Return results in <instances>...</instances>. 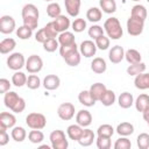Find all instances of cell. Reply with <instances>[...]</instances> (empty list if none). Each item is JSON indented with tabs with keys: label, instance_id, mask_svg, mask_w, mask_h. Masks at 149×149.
<instances>
[{
	"label": "cell",
	"instance_id": "obj_1",
	"mask_svg": "<svg viewBox=\"0 0 149 149\" xmlns=\"http://www.w3.org/2000/svg\"><path fill=\"white\" fill-rule=\"evenodd\" d=\"M22 21H23V24L31 28L33 30L37 28L38 26V16H40V13H38V9L35 5L33 3H27L22 7Z\"/></svg>",
	"mask_w": 149,
	"mask_h": 149
},
{
	"label": "cell",
	"instance_id": "obj_2",
	"mask_svg": "<svg viewBox=\"0 0 149 149\" xmlns=\"http://www.w3.org/2000/svg\"><path fill=\"white\" fill-rule=\"evenodd\" d=\"M104 30L106 31L107 36L112 40H119L122 37L123 30L121 27V23L118 17H109L104 23Z\"/></svg>",
	"mask_w": 149,
	"mask_h": 149
},
{
	"label": "cell",
	"instance_id": "obj_3",
	"mask_svg": "<svg viewBox=\"0 0 149 149\" xmlns=\"http://www.w3.org/2000/svg\"><path fill=\"white\" fill-rule=\"evenodd\" d=\"M49 140H50L52 149H66L69 147V142L66 140L65 133L61 129H56L51 132Z\"/></svg>",
	"mask_w": 149,
	"mask_h": 149
},
{
	"label": "cell",
	"instance_id": "obj_4",
	"mask_svg": "<svg viewBox=\"0 0 149 149\" xmlns=\"http://www.w3.org/2000/svg\"><path fill=\"white\" fill-rule=\"evenodd\" d=\"M26 123L31 129H43L47 125V118L42 113H29L26 116Z\"/></svg>",
	"mask_w": 149,
	"mask_h": 149
},
{
	"label": "cell",
	"instance_id": "obj_5",
	"mask_svg": "<svg viewBox=\"0 0 149 149\" xmlns=\"http://www.w3.org/2000/svg\"><path fill=\"white\" fill-rule=\"evenodd\" d=\"M144 28V20L135 17V16H129L127 20V31L132 36H139L142 34Z\"/></svg>",
	"mask_w": 149,
	"mask_h": 149
},
{
	"label": "cell",
	"instance_id": "obj_6",
	"mask_svg": "<svg viewBox=\"0 0 149 149\" xmlns=\"http://www.w3.org/2000/svg\"><path fill=\"white\" fill-rule=\"evenodd\" d=\"M7 66L10 70L19 71L23 66H26V59L21 52H13L7 58Z\"/></svg>",
	"mask_w": 149,
	"mask_h": 149
},
{
	"label": "cell",
	"instance_id": "obj_7",
	"mask_svg": "<svg viewBox=\"0 0 149 149\" xmlns=\"http://www.w3.org/2000/svg\"><path fill=\"white\" fill-rule=\"evenodd\" d=\"M43 68V61L37 55H31L26 61V70L29 73H37Z\"/></svg>",
	"mask_w": 149,
	"mask_h": 149
},
{
	"label": "cell",
	"instance_id": "obj_8",
	"mask_svg": "<svg viewBox=\"0 0 149 149\" xmlns=\"http://www.w3.org/2000/svg\"><path fill=\"white\" fill-rule=\"evenodd\" d=\"M74 112H76L74 106H73L71 102H63V104H61V105L58 106V108H57V114H58V116H59L62 120H64V121L71 120V119L74 116Z\"/></svg>",
	"mask_w": 149,
	"mask_h": 149
},
{
	"label": "cell",
	"instance_id": "obj_9",
	"mask_svg": "<svg viewBox=\"0 0 149 149\" xmlns=\"http://www.w3.org/2000/svg\"><path fill=\"white\" fill-rule=\"evenodd\" d=\"M97 44L95 42L91 41V40H86V41H83L79 45V51L80 54L86 57V58H90V57H93L97 52Z\"/></svg>",
	"mask_w": 149,
	"mask_h": 149
},
{
	"label": "cell",
	"instance_id": "obj_10",
	"mask_svg": "<svg viewBox=\"0 0 149 149\" xmlns=\"http://www.w3.org/2000/svg\"><path fill=\"white\" fill-rule=\"evenodd\" d=\"M15 20L10 15H2L0 17V31L2 34H10L15 30Z\"/></svg>",
	"mask_w": 149,
	"mask_h": 149
},
{
	"label": "cell",
	"instance_id": "obj_11",
	"mask_svg": "<svg viewBox=\"0 0 149 149\" xmlns=\"http://www.w3.org/2000/svg\"><path fill=\"white\" fill-rule=\"evenodd\" d=\"M108 58L113 64H119L125 58V49L121 45H114L108 52Z\"/></svg>",
	"mask_w": 149,
	"mask_h": 149
},
{
	"label": "cell",
	"instance_id": "obj_12",
	"mask_svg": "<svg viewBox=\"0 0 149 149\" xmlns=\"http://www.w3.org/2000/svg\"><path fill=\"white\" fill-rule=\"evenodd\" d=\"M43 87L48 91H54V90H57L61 85V79L56 74H48L44 77L43 79Z\"/></svg>",
	"mask_w": 149,
	"mask_h": 149
},
{
	"label": "cell",
	"instance_id": "obj_13",
	"mask_svg": "<svg viewBox=\"0 0 149 149\" xmlns=\"http://www.w3.org/2000/svg\"><path fill=\"white\" fill-rule=\"evenodd\" d=\"M76 121L81 127H88L92 123V114L87 109H80L76 114Z\"/></svg>",
	"mask_w": 149,
	"mask_h": 149
},
{
	"label": "cell",
	"instance_id": "obj_14",
	"mask_svg": "<svg viewBox=\"0 0 149 149\" xmlns=\"http://www.w3.org/2000/svg\"><path fill=\"white\" fill-rule=\"evenodd\" d=\"M64 5H65V9L68 12V14L72 17L78 16L79 10H80V0H64Z\"/></svg>",
	"mask_w": 149,
	"mask_h": 149
},
{
	"label": "cell",
	"instance_id": "obj_15",
	"mask_svg": "<svg viewBox=\"0 0 149 149\" xmlns=\"http://www.w3.org/2000/svg\"><path fill=\"white\" fill-rule=\"evenodd\" d=\"M15 123H16V118L14 116V114L8 112H2L0 114V127L8 129V128H13Z\"/></svg>",
	"mask_w": 149,
	"mask_h": 149
},
{
	"label": "cell",
	"instance_id": "obj_16",
	"mask_svg": "<svg viewBox=\"0 0 149 149\" xmlns=\"http://www.w3.org/2000/svg\"><path fill=\"white\" fill-rule=\"evenodd\" d=\"M54 24H55V27H56L58 33H63V31H66L70 28L71 22H70V19L68 16L61 14L59 16H57L54 20Z\"/></svg>",
	"mask_w": 149,
	"mask_h": 149
},
{
	"label": "cell",
	"instance_id": "obj_17",
	"mask_svg": "<svg viewBox=\"0 0 149 149\" xmlns=\"http://www.w3.org/2000/svg\"><path fill=\"white\" fill-rule=\"evenodd\" d=\"M94 140H95V135H94L93 130H91L88 128H85L83 134H81V136H80V139L78 140V143L81 147H90L93 143Z\"/></svg>",
	"mask_w": 149,
	"mask_h": 149
},
{
	"label": "cell",
	"instance_id": "obj_18",
	"mask_svg": "<svg viewBox=\"0 0 149 149\" xmlns=\"http://www.w3.org/2000/svg\"><path fill=\"white\" fill-rule=\"evenodd\" d=\"M83 132H84V127H81V126L78 125V123H76V125H70V126L68 127V129H66V134H68L69 139H70V140H73V141H77V142H78V140L80 139Z\"/></svg>",
	"mask_w": 149,
	"mask_h": 149
},
{
	"label": "cell",
	"instance_id": "obj_19",
	"mask_svg": "<svg viewBox=\"0 0 149 149\" xmlns=\"http://www.w3.org/2000/svg\"><path fill=\"white\" fill-rule=\"evenodd\" d=\"M134 85L139 90H148L149 88V73H140L135 76Z\"/></svg>",
	"mask_w": 149,
	"mask_h": 149
},
{
	"label": "cell",
	"instance_id": "obj_20",
	"mask_svg": "<svg viewBox=\"0 0 149 149\" xmlns=\"http://www.w3.org/2000/svg\"><path fill=\"white\" fill-rule=\"evenodd\" d=\"M107 69V64H106V61L101 57H95L93 58V61L91 62V70L94 72V73H104Z\"/></svg>",
	"mask_w": 149,
	"mask_h": 149
},
{
	"label": "cell",
	"instance_id": "obj_21",
	"mask_svg": "<svg viewBox=\"0 0 149 149\" xmlns=\"http://www.w3.org/2000/svg\"><path fill=\"white\" fill-rule=\"evenodd\" d=\"M106 90H107V87L105 86V84H102V83H95V84L91 85V87H90L88 91H90V93L92 94V97L97 101H100V99H101L102 94L106 92Z\"/></svg>",
	"mask_w": 149,
	"mask_h": 149
},
{
	"label": "cell",
	"instance_id": "obj_22",
	"mask_svg": "<svg viewBox=\"0 0 149 149\" xmlns=\"http://www.w3.org/2000/svg\"><path fill=\"white\" fill-rule=\"evenodd\" d=\"M118 104L121 108H125V109L132 107V105L134 104L133 94L129 92H122L118 98Z\"/></svg>",
	"mask_w": 149,
	"mask_h": 149
},
{
	"label": "cell",
	"instance_id": "obj_23",
	"mask_svg": "<svg viewBox=\"0 0 149 149\" xmlns=\"http://www.w3.org/2000/svg\"><path fill=\"white\" fill-rule=\"evenodd\" d=\"M78 100H79V102L81 104V105H84V106H86V107H92V106H94V104H95V99L92 97V94L90 93V91H86V90H84V91H81L79 94H78Z\"/></svg>",
	"mask_w": 149,
	"mask_h": 149
},
{
	"label": "cell",
	"instance_id": "obj_24",
	"mask_svg": "<svg viewBox=\"0 0 149 149\" xmlns=\"http://www.w3.org/2000/svg\"><path fill=\"white\" fill-rule=\"evenodd\" d=\"M125 59L129 64H136V63L141 62L142 56H141L140 51H137L136 49H128L125 51Z\"/></svg>",
	"mask_w": 149,
	"mask_h": 149
},
{
	"label": "cell",
	"instance_id": "obj_25",
	"mask_svg": "<svg viewBox=\"0 0 149 149\" xmlns=\"http://www.w3.org/2000/svg\"><path fill=\"white\" fill-rule=\"evenodd\" d=\"M134 104H135V108L139 111V112H144L148 107H149V95L148 94H140L137 98H136V100L134 101Z\"/></svg>",
	"mask_w": 149,
	"mask_h": 149
},
{
	"label": "cell",
	"instance_id": "obj_26",
	"mask_svg": "<svg viewBox=\"0 0 149 149\" xmlns=\"http://www.w3.org/2000/svg\"><path fill=\"white\" fill-rule=\"evenodd\" d=\"M16 47V42L14 38H5L0 42V52L2 55L5 54H9L14 50V48Z\"/></svg>",
	"mask_w": 149,
	"mask_h": 149
},
{
	"label": "cell",
	"instance_id": "obj_27",
	"mask_svg": "<svg viewBox=\"0 0 149 149\" xmlns=\"http://www.w3.org/2000/svg\"><path fill=\"white\" fill-rule=\"evenodd\" d=\"M63 59L65 61V63L70 66H77L79 63H80V59H81V54L79 50H76V51H72L70 52L69 55H66L65 57H63Z\"/></svg>",
	"mask_w": 149,
	"mask_h": 149
},
{
	"label": "cell",
	"instance_id": "obj_28",
	"mask_svg": "<svg viewBox=\"0 0 149 149\" xmlns=\"http://www.w3.org/2000/svg\"><path fill=\"white\" fill-rule=\"evenodd\" d=\"M115 130L120 136H129L134 133V126L130 122H121L118 125Z\"/></svg>",
	"mask_w": 149,
	"mask_h": 149
},
{
	"label": "cell",
	"instance_id": "obj_29",
	"mask_svg": "<svg viewBox=\"0 0 149 149\" xmlns=\"http://www.w3.org/2000/svg\"><path fill=\"white\" fill-rule=\"evenodd\" d=\"M19 98H20V97H19L17 93L14 92V91H8V92H6L5 95H3V102H5V106H6L7 108L12 109L13 106L15 105V102L19 100Z\"/></svg>",
	"mask_w": 149,
	"mask_h": 149
},
{
	"label": "cell",
	"instance_id": "obj_30",
	"mask_svg": "<svg viewBox=\"0 0 149 149\" xmlns=\"http://www.w3.org/2000/svg\"><path fill=\"white\" fill-rule=\"evenodd\" d=\"M58 42H59V45H68V44H72V43H76V40H74V35L71 33V31H63V33H59L58 35Z\"/></svg>",
	"mask_w": 149,
	"mask_h": 149
},
{
	"label": "cell",
	"instance_id": "obj_31",
	"mask_svg": "<svg viewBox=\"0 0 149 149\" xmlns=\"http://www.w3.org/2000/svg\"><path fill=\"white\" fill-rule=\"evenodd\" d=\"M101 16H102L101 9L98 7H91L86 12V19L91 22H99L101 20Z\"/></svg>",
	"mask_w": 149,
	"mask_h": 149
},
{
	"label": "cell",
	"instance_id": "obj_32",
	"mask_svg": "<svg viewBox=\"0 0 149 149\" xmlns=\"http://www.w3.org/2000/svg\"><path fill=\"white\" fill-rule=\"evenodd\" d=\"M10 136L15 142H22L27 136V132L23 127H13L10 132Z\"/></svg>",
	"mask_w": 149,
	"mask_h": 149
},
{
	"label": "cell",
	"instance_id": "obj_33",
	"mask_svg": "<svg viewBox=\"0 0 149 149\" xmlns=\"http://www.w3.org/2000/svg\"><path fill=\"white\" fill-rule=\"evenodd\" d=\"M100 9L107 14H112L116 10V2L115 0H100L99 1Z\"/></svg>",
	"mask_w": 149,
	"mask_h": 149
},
{
	"label": "cell",
	"instance_id": "obj_34",
	"mask_svg": "<svg viewBox=\"0 0 149 149\" xmlns=\"http://www.w3.org/2000/svg\"><path fill=\"white\" fill-rule=\"evenodd\" d=\"M12 84L16 87H21L27 84V76L21 71H15V73L12 76Z\"/></svg>",
	"mask_w": 149,
	"mask_h": 149
},
{
	"label": "cell",
	"instance_id": "obj_35",
	"mask_svg": "<svg viewBox=\"0 0 149 149\" xmlns=\"http://www.w3.org/2000/svg\"><path fill=\"white\" fill-rule=\"evenodd\" d=\"M115 100H116L115 93H114L112 90H106V92L102 94V97H101V99H100V102H101L104 106L108 107V106H112V105L115 102Z\"/></svg>",
	"mask_w": 149,
	"mask_h": 149
},
{
	"label": "cell",
	"instance_id": "obj_36",
	"mask_svg": "<svg viewBox=\"0 0 149 149\" xmlns=\"http://www.w3.org/2000/svg\"><path fill=\"white\" fill-rule=\"evenodd\" d=\"M146 71V64L140 62V63H136V64H130L128 68H127V73L129 76H137L142 72Z\"/></svg>",
	"mask_w": 149,
	"mask_h": 149
},
{
	"label": "cell",
	"instance_id": "obj_37",
	"mask_svg": "<svg viewBox=\"0 0 149 149\" xmlns=\"http://www.w3.org/2000/svg\"><path fill=\"white\" fill-rule=\"evenodd\" d=\"M130 16H135V17L146 20L147 19V9H146V7L143 5H135V6H133L132 12H130Z\"/></svg>",
	"mask_w": 149,
	"mask_h": 149
},
{
	"label": "cell",
	"instance_id": "obj_38",
	"mask_svg": "<svg viewBox=\"0 0 149 149\" xmlns=\"http://www.w3.org/2000/svg\"><path fill=\"white\" fill-rule=\"evenodd\" d=\"M28 140L31 143L38 144V143H41L44 140V134L41 132V129H33L28 134Z\"/></svg>",
	"mask_w": 149,
	"mask_h": 149
},
{
	"label": "cell",
	"instance_id": "obj_39",
	"mask_svg": "<svg viewBox=\"0 0 149 149\" xmlns=\"http://www.w3.org/2000/svg\"><path fill=\"white\" fill-rule=\"evenodd\" d=\"M31 35H33V29L24 24L16 29V36L20 40H29L31 37Z\"/></svg>",
	"mask_w": 149,
	"mask_h": 149
},
{
	"label": "cell",
	"instance_id": "obj_40",
	"mask_svg": "<svg viewBox=\"0 0 149 149\" xmlns=\"http://www.w3.org/2000/svg\"><path fill=\"white\" fill-rule=\"evenodd\" d=\"M61 6L57 3V2H50L48 6H47V14L52 17V19H56L57 16L61 15Z\"/></svg>",
	"mask_w": 149,
	"mask_h": 149
},
{
	"label": "cell",
	"instance_id": "obj_41",
	"mask_svg": "<svg viewBox=\"0 0 149 149\" xmlns=\"http://www.w3.org/2000/svg\"><path fill=\"white\" fill-rule=\"evenodd\" d=\"M97 134H98V136H108V137H112V135L114 134V128L111 125H108V123H104V125H101V126L98 127Z\"/></svg>",
	"mask_w": 149,
	"mask_h": 149
},
{
	"label": "cell",
	"instance_id": "obj_42",
	"mask_svg": "<svg viewBox=\"0 0 149 149\" xmlns=\"http://www.w3.org/2000/svg\"><path fill=\"white\" fill-rule=\"evenodd\" d=\"M57 48H59V42L56 38H48L43 43V49L47 52H54V51H56Z\"/></svg>",
	"mask_w": 149,
	"mask_h": 149
},
{
	"label": "cell",
	"instance_id": "obj_43",
	"mask_svg": "<svg viewBox=\"0 0 149 149\" xmlns=\"http://www.w3.org/2000/svg\"><path fill=\"white\" fill-rule=\"evenodd\" d=\"M26 85H27L28 88H30V90H37V88L41 86V79L38 78V76L31 73L30 76H28V78H27V84H26Z\"/></svg>",
	"mask_w": 149,
	"mask_h": 149
},
{
	"label": "cell",
	"instance_id": "obj_44",
	"mask_svg": "<svg viewBox=\"0 0 149 149\" xmlns=\"http://www.w3.org/2000/svg\"><path fill=\"white\" fill-rule=\"evenodd\" d=\"M130 148H132V142L130 140L127 139V136L119 137L114 143V149H130Z\"/></svg>",
	"mask_w": 149,
	"mask_h": 149
},
{
	"label": "cell",
	"instance_id": "obj_45",
	"mask_svg": "<svg viewBox=\"0 0 149 149\" xmlns=\"http://www.w3.org/2000/svg\"><path fill=\"white\" fill-rule=\"evenodd\" d=\"M136 144L140 149H148L149 148V134L141 133L136 139Z\"/></svg>",
	"mask_w": 149,
	"mask_h": 149
},
{
	"label": "cell",
	"instance_id": "obj_46",
	"mask_svg": "<svg viewBox=\"0 0 149 149\" xmlns=\"http://www.w3.org/2000/svg\"><path fill=\"white\" fill-rule=\"evenodd\" d=\"M104 35V28L99 24H93L88 28V36L92 38V40H95L98 38L99 36Z\"/></svg>",
	"mask_w": 149,
	"mask_h": 149
},
{
	"label": "cell",
	"instance_id": "obj_47",
	"mask_svg": "<svg viewBox=\"0 0 149 149\" xmlns=\"http://www.w3.org/2000/svg\"><path fill=\"white\" fill-rule=\"evenodd\" d=\"M94 41H95L97 48L100 49V50H107V49L109 48V37H108V36L101 35V36H99L98 38H95Z\"/></svg>",
	"mask_w": 149,
	"mask_h": 149
},
{
	"label": "cell",
	"instance_id": "obj_48",
	"mask_svg": "<svg viewBox=\"0 0 149 149\" xmlns=\"http://www.w3.org/2000/svg\"><path fill=\"white\" fill-rule=\"evenodd\" d=\"M43 28H44V30H45V33H47V35H48L49 38H56V37H58V34L59 33L57 31V29H56V27L54 24V21L48 22Z\"/></svg>",
	"mask_w": 149,
	"mask_h": 149
},
{
	"label": "cell",
	"instance_id": "obj_49",
	"mask_svg": "<svg viewBox=\"0 0 149 149\" xmlns=\"http://www.w3.org/2000/svg\"><path fill=\"white\" fill-rule=\"evenodd\" d=\"M111 146H112L111 137H108V136H98V139H97L98 149H109Z\"/></svg>",
	"mask_w": 149,
	"mask_h": 149
},
{
	"label": "cell",
	"instance_id": "obj_50",
	"mask_svg": "<svg viewBox=\"0 0 149 149\" xmlns=\"http://www.w3.org/2000/svg\"><path fill=\"white\" fill-rule=\"evenodd\" d=\"M71 26H72V29L74 33H81L86 28V21L81 17H78V19H74V21L72 22Z\"/></svg>",
	"mask_w": 149,
	"mask_h": 149
},
{
	"label": "cell",
	"instance_id": "obj_51",
	"mask_svg": "<svg viewBox=\"0 0 149 149\" xmlns=\"http://www.w3.org/2000/svg\"><path fill=\"white\" fill-rule=\"evenodd\" d=\"M76 50H78V45L76 43L68 44V45H59V54L62 57H65L66 55H69L72 51H76Z\"/></svg>",
	"mask_w": 149,
	"mask_h": 149
},
{
	"label": "cell",
	"instance_id": "obj_52",
	"mask_svg": "<svg viewBox=\"0 0 149 149\" xmlns=\"http://www.w3.org/2000/svg\"><path fill=\"white\" fill-rule=\"evenodd\" d=\"M24 108H26V101H24V99L23 98H19V100L15 102V105L13 106V108L10 109L12 112H14V113H22L23 111H24Z\"/></svg>",
	"mask_w": 149,
	"mask_h": 149
},
{
	"label": "cell",
	"instance_id": "obj_53",
	"mask_svg": "<svg viewBox=\"0 0 149 149\" xmlns=\"http://www.w3.org/2000/svg\"><path fill=\"white\" fill-rule=\"evenodd\" d=\"M48 38H49V37H48V35H47L44 28H41V29L37 30V33L35 34V40H36V42H40V43H42V44H43Z\"/></svg>",
	"mask_w": 149,
	"mask_h": 149
},
{
	"label": "cell",
	"instance_id": "obj_54",
	"mask_svg": "<svg viewBox=\"0 0 149 149\" xmlns=\"http://www.w3.org/2000/svg\"><path fill=\"white\" fill-rule=\"evenodd\" d=\"M8 141H9V135L7 134L6 128L0 127V146H1V147L6 146V144L8 143Z\"/></svg>",
	"mask_w": 149,
	"mask_h": 149
},
{
	"label": "cell",
	"instance_id": "obj_55",
	"mask_svg": "<svg viewBox=\"0 0 149 149\" xmlns=\"http://www.w3.org/2000/svg\"><path fill=\"white\" fill-rule=\"evenodd\" d=\"M10 85H12V84L9 83L8 79H6V78H1V79H0V93L5 94L6 92H8L9 88H10Z\"/></svg>",
	"mask_w": 149,
	"mask_h": 149
},
{
	"label": "cell",
	"instance_id": "obj_56",
	"mask_svg": "<svg viewBox=\"0 0 149 149\" xmlns=\"http://www.w3.org/2000/svg\"><path fill=\"white\" fill-rule=\"evenodd\" d=\"M142 114H143V119H144L146 121H148V120H149V107H148L144 112H142Z\"/></svg>",
	"mask_w": 149,
	"mask_h": 149
},
{
	"label": "cell",
	"instance_id": "obj_57",
	"mask_svg": "<svg viewBox=\"0 0 149 149\" xmlns=\"http://www.w3.org/2000/svg\"><path fill=\"white\" fill-rule=\"evenodd\" d=\"M40 148H44V149L47 148V149H50V147H49V146H47V144H43V146H41Z\"/></svg>",
	"mask_w": 149,
	"mask_h": 149
},
{
	"label": "cell",
	"instance_id": "obj_58",
	"mask_svg": "<svg viewBox=\"0 0 149 149\" xmlns=\"http://www.w3.org/2000/svg\"><path fill=\"white\" fill-rule=\"evenodd\" d=\"M147 123H148V126H149V120H148V121H147Z\"/></svg>",
	"mask_w": 149,
	"mask_h": 149
},
{
	"label": "cell",
	"instance_id": "obj_59",
	"mask_svg": "<svg viewBox=\"0 0 149 149\" xmlns=\"http://www.w3.org/2000/svg\"><path fill=\"white\" fill-rule=\"evenodd\" d=\"M44 1H52V0H44Z\"/></svg>",
	"mask_w": 149,
	"mask_h": 149
},
{
	"label": "cell",
	"instance_id": "obj_60",
	"mask_svg": "<svg viewBox=\"0 0 149 149\" xmlns=\"http://www.w3.org/2000/svg\"><path fill=\"white\" fill-rule=\"evenodd\" d=\"M132 1H140V0H132Z\"/></svg>",
	"mask_w": 149,
	"mask_h": 149
},
{
	"label": "cell",
	"instance_id": "obj_61",
	"mask_svg": "<svg viewBox=\"0 0 149 149\" xmlns=\"http://www.w3.org/2000/svg\"><path fill=\"white\" fill-rule=\"evenodd\" d=\"M147 1H148V2H149V0H147Z\"/></svg>",
	"mask_w": 149,
	"mask_h": 149
}]
</instances>
